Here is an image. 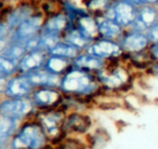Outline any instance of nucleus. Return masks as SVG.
<instances>
[{
    "instance_id": "obj_1",
    "label": "nucleus",
    "mask_w": 158,
    "mask_h": 149,
    "mask_svg": "<svg viewBox=\"0 0 158 149\" xmlns=\"http://www.w3.org/2000/svg\"><path fill=\"white\" fill-rule=\"evenodd\" d=\"M59 89L66 96L93 104L95 108L98 100L104 94L96 74L73 66L60 77Z\"/></svg>"
},
{
    "instance_id": "obj_2",
    "label": "nucleus",
    "mask_w": 158,
    "mask_h": 149,
    "mask_svg": "<svg viewBox=\"0 0 158 149\" xmlns=\"http://www.w3.org/2000/svg\"><path fill=\"white\" fill-rule=\"evenodd\" d=\"M96 74L103 93L117 98H123L132 92L138 80L137 74L124 60L107 62Z\"/></svg>"
},
{
    "instance_id": "obj_3",
    "label": "nucleus",
    "mask_w": 158,
    "mask_h": 149,
    "mask_svg": "<svg viewBox=\"0 0 158 149\" xmlns=\"http://www.w3.org/2000/svg\"><path fill=\"white\" fill-rule=\"evenodd\" d=\"M49 143L48 139L36 118L31 117L22 125L11 142L12 149H40Z\"/></svg>"
},
{
    "instance_id": "obj_4",
    "label": "nucleus",
    "mask_w": 158,
    "mask_h": 149,
    "mask_svg": "<svg viewBox=\"0 0 158 149\" xmlns=\"http://www.w3.org/2000/svg\"><path fill=\"white\" fill-rule=\"evenodd\" d=\"M66 112L61 108H54L37 111L35 117L42 126L49 143L56 145L66 137L64 131V122Z\"/></svg>"
},
{
    "instance_id": "obj_5",
    "label": "nucleus",
    "mask_w": 158,
    "mask_h": 149,
    "mask_svg": "<svg viewBox=\"0 0 158 149\" xmlns=\"http://www.w3.org/2000/svg\"><path fill=\"white\" fill-rule=\"evenodd\" d=\"M95 127L90 111H70L66 114L64 131L66 136L85 138Z\"/></svg>"
},
{
    "instance_id": "obj_6",
    "label": "nucleus",
    "mask_w": 158,
    "mask_h": 149,
    "mask_svg": "<svg viewBox=\"0 0 158 149\" xmlns=\"http://www.w3.org/2000/svg\"><path fill=\"white\" fill-rule=\"evenodd\" d=\"M37 110L30 96L25 98H9L0 103V114H4L17 120L34 117Z\"/></svg>"
},
{
    "instance_id": "obj_7",
    "label": "nucleus",
    "mask_w": 158,
    "mask_h": 149,
    "mask_svg": "<svg viewBox=\"0 0 158 149\" xmlns=\"http://www.w3.org/2000/svg\"><path fill=\"white\" fill-rule=\"evenodd\" d=\"M86 51L107 62L121 61L125 55L119 41L102 37L92 41Z\"/></svg>"
},
{
    "instance_id": "obj_8",
    "label": "nucleus",
    "mask_w": 158,
    "mask_h": 149,
    "mask_svg": "<svg viewBox=\"0 0 158 149\" xmlns=\"http://www.w3.org/2000/svg\"><path fill=\"white\" fill-rule=\"evenodd\" d=\"M30 98L37 111L60 107L64 94L56 87H38L32 92Z\"/></svg>"
},
{
    "instance_id": "obj_9",
    "label": "nucleus",
    "mask_w": 158,
    "mask_h": 149,
    "mask_svg": "<svg viewBox=\"0 0 158 149\" xmlns=\"http://www.w3.org/2000/svg\"><path fill=\"white\" fill-rule=\"evenodd\" d=\"M45 14L38 10L32 16L23 22L11 34L10 40L25 43L29 39L39 35L45 21Z\"/></svg>"
},
{
    "instance_id": "obj_10",
    "label": "nucleus",
    "mask_w": 158,
    "mask_h": 149,
    "mask_svg": "<svg viewBox=\"0 0 158 149\" xmlns=\"http://www.w3.org/2000/svg\"><path fill=\"white\" fill-rule=\"evenodd\" d=\"M138 7L125 0H114V2L103 16L110 18L124 29H129L137 17Z\"/></svg>"
},
{
    "instance_id": "obj_11",
    "label": "nucleus",
    "mask_w": 158,
    "mask_h": 149,
    "mask_svg": "<svg viewBox=\"0 0 158 149\" xmlns=\"http://www.w3.org/2000/svg\"><path fill=\"white\" fill-rule=\"evenodd\" d=\"M39 10L38 3L35 1H23L18 3L15 7L7 10L6 12L2 11L0 17H2L12 32L26 19L32 16Z\"/></svg>"
},
{
    "instance_id": "obj_12",
    "label": "nucleus",
    "mask_w": 158,
    "mask_h": 149,
    "mask_svg": "<svg viewBox=\"0 0 158 149\" xmlns=\"http://www.w3.org/2000/svg\"><path fill=\"white\" fill-rule=\"evenodd\" d=\"M119 43L125 54H136L147 51L150 48L151 41L146 32L126 29L119 39Z\"/></svg>"
},
{
    "instance_id": "obj_13",
    "label": "nucleus",
    "mask_w": 158,
    "mask_h": 149,
    "mask_svg": "<svg viewBox=\"0 0 158 149\" xmlns=\"http://www.w3.org/2000/svg\"><path fill=\"white\" fill-rule=\"evenodd\" d=\"M34 89L27 74H16L9 79L4 93L8 98H25L31 95Z\"/></svg>"
},
{
    "instance_id": "obj_14",
    "label": "nucleus",
    "mask_w": 158,
    "mask_h": 149,
    "mask_svg": "<svg viewBox=\"0 0 158 149\" xmlns=\"http://www.w3.org/2000/svg\"><path fill=\"white\" fill-rule=\"evenodd\" d=\"M48 52L43 49H34L27 51L18 62V74H29L38 69L44 68Z\"/></svg>"
},
{
    "instance_id": "obj_15",
    "label": "nucleus",
    "mask_w": 158,
    "mask_h": 149,
    "mask_svg": "<svg viewBox=\"0 0 158 149\" xmlns=\"http://www.w3.org/2000/svg\"><path fill=\"white\" fill-rule=\"evenodd\" d=\"M158 20V11L155 6L142 5L138 7L137 17L130 27L133 30L146 32Z\"/></svg>"
},
{
    "instance_id": "obj_16",
    "label": "nucleus",
    "mask_w": 158,
    "mask_h": 149,
    "mask_svg": "<svg viewBox=\"0 0 158 149\" xmlns=\"http://www.w3.org/2000/svg\"><path fill=\"white\" fill-rule=\"evenodd\" d=\"M73 25L90 42L100 38L98 18L89 12L79 17Z\"/></svg>"
},
{
    "instance_id": "obj_17",
    "label": "nucleus",
    "mask_w": 158,
    "mask_h": 149,
    "mask_svg": "<svg viewBox=\"0 0 158 149\" xmlns=\"http://www.w3.org/2000/svg\"><path fill=\"white\" fill-rule=\"evenodd\" d=\"M71 22L64 14L63 11H60L48 16H46L41 32L61 36L71 25Z\"/></svg>"
},
{
    "instance_id": "obj_18",
    "label": "nucleus",
    "mask_w": 158,
    "mask_h": 149,
    "mask_svg": "<svg viewBox=\"0 0 158 149\" xmlns=\"http://www.w3.org/2000/svg\"><path fill=\"white\" fill-rule=\"evenodd\" d=\"M107 62L89 53L88 51H81L73 60V66L76 68H80L94 74L99 73L104 68Z\"/></svg>"
},
{
    "instance_id": "obj_19",
    "label": "nucleus",
    "mask_w": 158,
    "mask_h": 149,
    "mask_svg": "<svg viewBox=\"0 0 158 149\" xmlns=\"http://www.w3.org/2000/svg\"><path fill=\"white\" fill-rule=\"evenodd\" d=\"M27 74V77L31 80L35 88L38 87H56L59 88L60 77L54 74L45 68L38 69L36 71L31 72Z\"/></svg>"
},
{
    "instance_id": "obj_20",
    "label": "nucleus",
    "mask_w": 158,
    "mask_h": 149,
    "mask_svg": "<svg viewBox=\"0 0 158 149\" xmlns=\"http://www.w3.org/2000/svg\"><path fill=\"white\" fill-rule=\"evenodd\" d=\"M97 18L99 21L100 37L119 41L126 29H124L114 20L105 16H101Z\"/></svg>"
},
{
    "instance_id": "obj_21",
    "label": "nucleus",
    "mask_w": 158,
    "mask_h": 149,
    "mask_svg": "<svg viewBox=\"0 0 158 149\" xmlns=\"http://www.w3.org/2000/svg\"><path fill=\"white\" fill-rule=\"evenodd\" d=\"M73 67V61L67 58L48 54L44 68L48 72L61 77Z\"/></svg>"
},
{
    "instance_id": "obj_22",
    "label": "nucleus",
    "mask_w": 158,
    "mask_h": 149,
    "mask_svg": "<svg viewBox=\"0 0 158 149\" xmlns=\"http://www.w3.org/2000/svg\"><path fill=\"white\" fill-rule=\"evenodd\" d=\"M19 120L0 114V149H2L10 140L17 130Z\"/></svg>"
},
{
    "instance_id": "obj_23",
    "label": "nucleus",
    "mask_w": 158,
    "mask_h": 149,
    "mask_svg": "<svg viewBox=\"0 0 158 149\" xmlns=\"http://www.w3.org/2000/svg\"><path fill=\"white\" fill-rule=\"evenodd\" d=\"M89 149H102L110 140V135L102 127H94L85 137Z\"/></svg>"
},
{
    "instance_id": "obj_24",
    "label": "nucleus",
    "mask_w": 158,
    "mask_h": 149,
    "mask_svg": "<svg viewBox=\"0 0 158 149\" xmlns=\"http://www.w3.org/2000/svg\"><path fill=\"white\" fill-rule=\"evenodd\" d=\"M62 39L78 49L80 51H85L91 43L79 32V30L73 24H71L63 33Z\"/></svg>"
},
{
    "instance_id": "obj_25",
    "label": "nucleus",
    "mask_w": 158,
    "mask_h": 149,
    "mask_svg": "<svg viewBox=\"0 0 158 149\" xmlns=\"http://www.w3.org/2000/svg\"><path fill=\"white\" fill-rule=\"evenodd\" d=\"M114 0H83L84 8L87 11L96 17H101L105 14Z\"/></svg>"
},
{
    "instance_id": "obj_26",
    "label": "nucleus",
    "mask_w": 158,
    "mask_h": 149,
    "mask_svg": "<svg viewBox=\"0 0 158 149\" xmlns=\"http://www.w3.org/2000/svg\"><path fill=\"white\" fill-rule=\"evenodd\" d=\"M81 51L73 45L69 44L68 42L64 41L63 39L58 42L49 51L48 54L50 55H56L63 58H67L70 60H73Z\"/></svg>"
},
{
    "instance_id": "obj_27",
    "label": "nucleus",
    "mask_w": 158,
    "mask_h": 149,
    "mask_svg": "<svg viewBox=\"0 0 158 149\" xmlns=\"http://www.w3.org/2000/svg\"><path fill=\"white\" fill-rule=\"evenodd\" d=\"M61 7H62V11L67 16V18L69 19L72 24H73V23L80 16L88 13L85 8L78 7L73 1H71V0H61Z\"/></svg>"
},
{
    "instance_id": "obj_28",
    "label": "nucleus",
    "mask_w": 158,
    "mask_h": 149,
    "mask_svg": "<svg viewBox=\"0 0 158 149\" xmlns=\"http://www.w3.org/2000/svg\"><path fill=\"white\" fill-rule=\"evenodd\" d=\"M55 146L56 149H89L85 138L74 136H66Z\"/></svg>"
},
{
    "instance_id": "obj_29",
    "label": "nucleus",
    "mask_w": 158,
    "mask_h": 149,
    "mask_svg": "<svg viewBox=\"0 0 158 149\" xmlns=\"http://www.w3.org/2000/svg\"><path fill=\"white\" fill-rule=\"evenodd\" d=\"M18 74V62L0 53V76L7 78Z\"/></svg>"
},
{
    "instance_id": "obj_30",
    "label": "nucleus",
    "mask_w": 158,
    "mask_h": 149,
    "mask_svg": "<svg viewBox=\"0 0 158 149\" xmlns=\"http://www.w3.org/2000/svg\"><path fill=\"white\" fill-rule=\"evenodd\" d=\"M26 52H27V49H26L25 43L10 40L8 48L5 49V51L2 54H4L5 56L9 57L16 62H19L24 56V54Z\"/></svg>"
},
{
    "instance_id": "obj_31",
    "label": "nucleus",
    "mask_w": 158,
    "mask_h": 149,
    "mask_svg": "<svg viewBox=\"0 0 158 149\" xmlns=\"http://www.w3.org/2000/svg\"><path fill=\"white\" fill-rule=\"evenodd\" d=\"M12 34V30L9 27L5 20L0 17V40L10 38Z\"/></svg>"
},
{
    "instance_id": "obj_32",
    "label": "nucleus",
    "mask_w": 158,
    "mask_h": 149,
    "mask_svg": "<svg viewBox=\"0 0 158 149\" xmlns=\"http://www.w3.org/2000/svg\"><path fill=\"white\" fill-rule=\"evenodd\" d=\"M151 43L158 42V20L146 31Z\"/></svg>"
},
{
    "instance_id": "obj_33",
    "label": "nucleus",
    "mask_w": 158,
    "mask_h": 149,
    "mask_svg": "<svg viewBox=\"0 0 158 149\" xmlns=\"http://www.w3.org/2000/svg\"><path fill=\"white\" fill-rule=\"evenodd\" d=\"M148 51H149L152 59L153 60V62H158V42L151 43Z\"/></svg>"
},
{
    "instance_id": "obj_34",
    "label": "nucleus",
    "mask_w": 158,
    "mask_h": 149,
    "mask_svg": "<svg viewBox=\"0 0 158 149\" xmlns=\"http://www.w3.org/2000/svg\"><path fill=\"white\" fill-rule=\"evenodd\" d=\"M146 76L149 78H154L158 79V62H154L147 71Z\"/></svg>"
},
{
    "instance_id": "obj_35",
    "label": "nucleus",
    "mask_w": 158,
    "mask_h": 149,
    "mask_svg": "<svg viewBox=\"0 0 158 149\" xmlns=\"http://www.w3.org/2000/svg\"><path fill=\"white\" fill-rule=\"evenodd\" d=\"M8 79L9 78H7V77L0 76V92H5V89H6L8 81H9Z\"/></svg>"
},
{
    "instance_id": "obj_36",
    "label": "nucleus",
    "mask_w": 158,
    "mask_h": 149,
    "mask_svg": "<svg viewBox=\"0 0 158 149\" xmlns=\"http://www.w3.org/2000/svg\"><path fill=\"white\" fill-rule=\"evenodd\" d=\"M142 5H152V6H157L158 0H141Z\"/></svg>"
},
{
    "instance_id": "obj_37",
    "label": "nucleus",
    "mask_w": 158,
    "mask_h": 149,
    "mask_svg": "<svg viewBox=\"0 0 158 149\" xmlns=\"http://www.w3.org/2000/svg\"><path fill=\"white\" fill-rule=\"evenodd\" d=\"M40 149H56V146L53 145V144H51V143H48V144H46L45 146H43Z\"/></svg>"
},
{
    "instance_id": "obj_38",
    "label": "nucleus",
    "mask_w": 158,
    "mask_h": 149,
    "mask_svg": "<svg viewBox=\"0 0 158 149\" xmlns=\"http://www.w3.org/2000/svg\"><path fill=\"white\" fill-rule=\"evenodd\" d=\"M2 11H3V10L1 9V7H0V15H1V13H2Z\"/></svg>"
}]
</instances>
